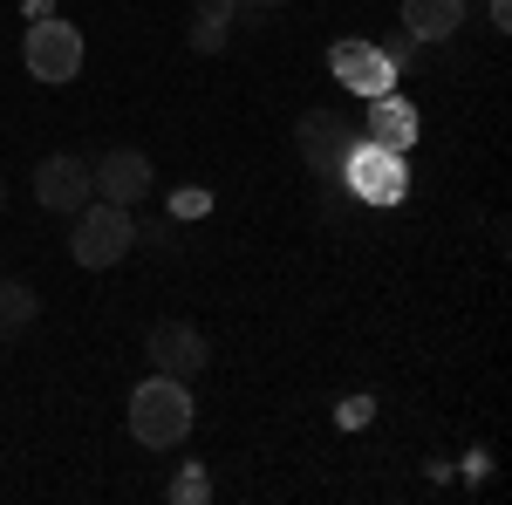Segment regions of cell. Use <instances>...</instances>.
Here are the masks:
<instances>
[{"label":"cell","mask_w":512,"mask_h":505,"mask_svg":"<svg viewBox=\"0 0 512 505\" xmlns=\"http://www.w3.org/2000/svg\"><path fill=\"white\" fill-rule=\"evenodd\" d=\"M130 437L144 444V451H178L185 437H192V389L178 383V376H144V383L130 389Z\"/></svg>","instance_id":"cell-1"},{"label":"cell","mask_w":512,"mask_h":505,"mask_svg":"<svg viewBox=\"0 0 512 505\" xmlns=\"http://www.w3.org/2000/svg\"><path fill=\"white\" fill-rule=\"evenodd\" d=\"M137 246V226H130V205H110V198H96V205H82L76 226H69V260L89 273L117 267L123 253Z\"/></svg>","instance_id":"cell-2"},{"label":"cell","mask_w":512,"mask_h":505,"mask_svg":"<svg viewBox=\"0 0 512 505\" xmlns=\"http://www.w3.org/2000/svg\"><path fill=\"white\" fill-rule=\"evenodd\" d=\"M335 185H349L362 205H396V198L410 192V171H403V151H383V144H362L355 137V151H349Z\"/></svg>","instance_id":"cell-3"},{"label":"cell","mask_w":512,"mask_h":505,"mask_svg":"<svg viewBox=\"0 0 512 505\" xmlns=\"http://www.w3.org/2000/svg\"><path fill=\"white\" fill-rule=\"evenodd\" d=\"M21 62H28V76H35V82H69V76H82V28H76V21L41 14L35 28H28Z\"/></svg>","instance_id":"cell-4"},{"label":"cell","mask_w":512,"mask_h":505,"mask_svg":"<svg viewBox=\"0 0 512 505\" xmlns=\"http://www.w3.org/2000/svg\"><path fill=\"white\" fill-rule=\"evenodd\" d=\"M355 137H362V130H355L349 117H335V110H308V117H301V130H294L301 157L315 164L321 178H342V164H349Z\"/></svg>","instance_id":"cell-5"},{"label":"cell","mask_w":512,"mask_h":505,"mask_svg":"<svg viewBox=\"0 0 512 505\" xmlns=\"http://www.w3.org/2000/svg\"><path fill=\"white\" fill-rule=\"evenodd\" d=\"M35 198L48 205V212H62V219H76L82 205L96 198V185H89V164H82L76 151H55L35 164Z\"/></svg>","instance_id":"cell-6"},{"label":"cell","mask_w":512,"mask_h":505,"mask_svg":"<svg viewBox=\"0 0 512 505\" xmlns=\"http://www.w3.org/2000/svg\"><path fill=\"white\" fill-rule=\"evenodd\" d=\"M328 69H335V82L342 89H355V96H383V89H396V62L376 48V41H335L328 48Z\"/></svg>","instance_id":"cell-7"},{"label":"cell","mask_w":512,"mask_h":505,"mask_svg":"<svg viewBox=\"0 0 512 505\" xmlns=\"http://www.w3.org/2000/svg\"><path fill=\"white\" fill-rule=\"evenodd\" d=\"M144 349H151V369H158V376H178V383H192L198 369H205V355H212L192 321H158Z\"/></svg>","instance_id":"cell-8"},{"label":"cell","mask_w":512,"mask_h":505,"mask_svg":"<svg viewBox=\"0 0 512 505\" xmlns=\"http://www.w3.org/2000/svg\"><path fill=\"white\" fill-rule=\"evenodd\" d=\"M89 185H96V198H110V205H137V198L151 192V157L130 151V144H117V151L96 157Z\"/></svg>","instance_id":"cell-9"},{"label":"cell","mask_w":512,"mask_h":505,"mask_svg":"<svg viewBox=\"0 0 512 505\" xmlns=\"http://www.w3.org/2000/svg\"><path fill=\"white\" fill-rule=\"evenodd\" d=\"M417 103H403L396 89H383V96H369V123H362V144H383V151H410L417 144Z\"/></svg>","instance_id":"cell-10"},{"label":"cell","mask_w":512,"mask_h":505,"mask_svg":"<svg viewBox=\"0 0 512 505\" xmlns=\"http://www.w3.org/2000/svg\"><path fill=\"white\" fill-rule=\"evenodd\" d=\"M465 21V0H403V35L417 48H444Z\"/></svg>","instance_id":"cell-11"},{"label":"cell","mask_w":512,"mask_h":505,"mask_svg":"<svg viewBox=\"0 0 512 505\" xmlns=\"http://www.w3.org/2000/svg\"><path fill=\"white\" fill-rule=\"evenodd\" d=\"M233 14H239V0H198V14H192V48L198 55H219V48H226Z\"/></svg>","instance_id":"cell-12"},{"label":"cell","mask_w":512,"mask_h":505,"mask_svg":"<svg viewBox=\"0 0 512 505\" xmlns=\"http://www.w3.org/2000/svg\"><path fill=\"white\" fill-rule=\"evenodd\" d=\"M41 314V294L28 280H0V335H21V328H35Z\"/></svg>","instance_id":"cell-13"},{"label":"cell","mask_w":512,"mask_h":505,"mask_svg":"<svg viewBox=\"0 0 512 505\" xmlns=\"http://www.w3.org/2000/svg\"><path fill=\"white\" fill-rule=\"evenodd\" d=\"M171 499H178V505H205V499H212V478H205L198 465H185L178 478H171Z\"/></svg>","instance_id":"cell-14"},{"label":"cell","mask_w":512,"mask_h":505,"mask_svg":"<svg viewBox=\"0 0 512 505\" xmlns=\"http://www.w3.org/2000/svg\"><path fill=\"white\" fill-rule=\"evenodd\" d=\"M287 0H239V14H280Z\"/></svg>","instance_id":"cell-15"},{"label":"cell","mask_w":512,"mask_h":505,"mask_svg":"<svg viewBox=\"0 0 512 505\" xmlns=\"http://www.w3.org/2000/svg\"><path fill=\"white\" fill-rule=\"evenodd\" d=\"M492 28H499V35L512 28V0H492Z\"/></svg>","instance_id":"cell-16"},{"label":"cell","mask_w":512,"mask_h":505,"mask_svg":"<svg viewBox=\"0 0 512 505\" xmlns=\"http://www.w3.org/2000/svg\"><path fill=\"white\" fill-rule=\"evenodd\" d=\"M0 355H7V335H0Z\"/></svg>","instance_id":"cell-17"},{"label":"cell","mask_w":512,"mask_h":505,"mask_svg":"<svg viewBox=\"0 0 512 505\" xmlns=\"http://www.w3.org/2000/svg\"><path fill=\"white\" fill-rule=\"evenodd\" d=\"M0 205H7V185H0Z\"/></svg>","instance_id":"cell-18"}]
</instances>
